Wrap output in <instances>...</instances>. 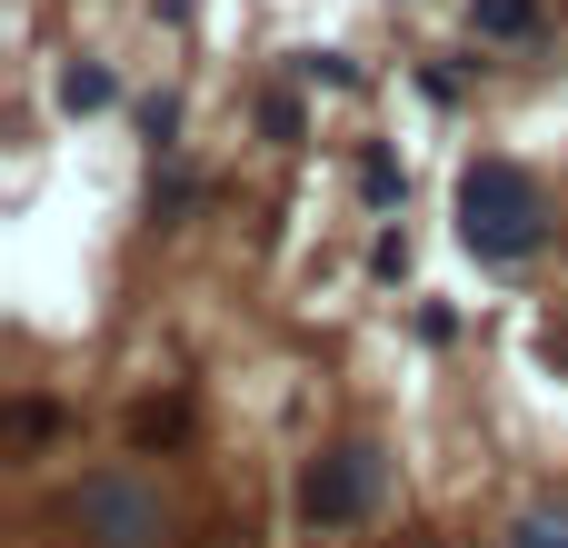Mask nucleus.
I'll use <instances>...</instances> for the list:
<instances>
[{"mask_svg":"<svg viewBox=\"0 0 568 548\" xmlns=\"http://www.w3.org/2000/svg\"><path fill=\"white\" fill-rule=\"evenodd\" d=\"M110 90H120V80H110L100 60H70V70H60V100H70V110H110Z\"/></svg>","mask_w":568,"mask_h":548,"instance_id":"4","label":"nucleus"},{"mask_svg":"<svg viewBox=\"0 0 568 548\" xmlns=\"http://www.w3.org/2000/svg\"><path fill=\"white\" fill-rule=\"evenodd\" d=\"M479 30L489 40H529L539 30V0H479Z\"/></svg>","mask_w":568,"mask_h":548,"instance_id":"5","label":"nucleus"},{"mask_svg":"<svg viewBox=\"0 0 568 548\" xmlns=\"http://www.w3.org/2000/svg\"><path fill=\"white\" fill-rule=\"evenodd\" d=\"M459 240L479 260H529L549 240V190L519 160H469L459 170Z\"/></svg>","mask_w":568,"mask_h":548,"instance_id":"1","label":"nucleus"},{"mask_svg":"<svg viewBox=\"0 0 568 548\" xmlns=\"http://www.w3.org/2000/svg\"><path fill=\"white\" fill-rule=\"evenodd\" d=\"M509 548H568V509H529V519L509 529Z\"/></svg>","mask_w":568,"mask_h":548,"instance_id":"6","label":"nucleus"},{"mask_svg":"<svg viewBox=\"0 0 568 548\" xmlns=\"http://www.w3.org/2000/svg\"><path fill=\"white\" fill-rule=\"evenodd\" d=\"M80 529H90V548H160L170 509H160V489H150V479L100 469V479H80Z\"/></svg>","mask_w":568,"mask_h":548,"instance_id":"2","label":"nucleus"},{"mask_svg":"<svg viewBox=\"0 0 568 548\" xmlns=\"http://www.w3.org/2000/svg\"><path fill=\"white\" fill-rule=\"evenodd\" d=\"M310 519L320 529H349V519H369L379 509V449H329L320 469H310Z\"/></svg>","mask_w":568,"mask_h":548,"instance_id":"3","label":"nucleus"}]
</instances>
